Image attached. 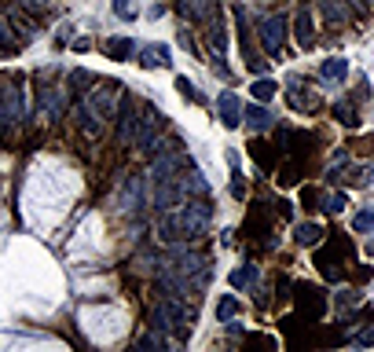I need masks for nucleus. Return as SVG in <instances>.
Segmentation results:
<instances>
[{
	"label": "nucleus",
	"mask_w": 374,
	"mask_h": 352,
	"mask_svg": "<svg viewBox=\"0 0 374 352\" xmlns=\"http://www.w3.org/2000/svg\"><path fill=\"white\" fill-rule=\"evenodd\" d=\"M213 224V205L206 198H184L176 210L161 213L158 220V235L166 243H191V238H202Z\"/></svg>",
	"instance_id": "nucleus-1"
},
{
	"label": "nucleus",
	"mask_w": 374,
	"mask_h": 352,
	"mask_svg": "<svg viewBox=\"0 0 374 352\" xmlns=\"http://www.w3.org/2000/svg\"><path fill=\"white\" fill-rule=\"evenodd\" d=\"M158 125H161V114H158L154 107H143L140 118H136V140H133V147H136L140 154H154V151L161 147Z\"/></svg>",
	"instance_id": "nucleus-2"
},
{
	"label": "nucleus",
	"mask_w": 374,
	"mask_h": 352,
	"mask_svg": "<svg viewBox=\"0 0 374 352\" xmlns=\"http://www.w3.org/2000/svg\"><path fill=\"white\" fill-rule=\"evenodd\" d=\"M257 41H261V52L272 59L283 52V41H286V15L275 11V15H265L261 19V29H257Z\"/></svg>",
	"instance_id": "nucleus-3"
},
{
	"label": "nucleus",
	"mask_w": 374,
	"mask_h": 352,
	"mask_svg": "<svg viewBox=\"0 0 374 352\" xmlns=\"http://www.w3.org/2000/svg\"><path fill=\"white\" fill-rule=\"evenodd\" d=\"M232 15H235V22H239V44H242V59H246V67H250L257 77H265V74H268V59H265V52H253V44H250L246 8H242V4H235V8H232Z\"/></svg>",
	"instance_id": "nucleus-4"
},
{
	"label": "nucleus",
	"mask_w": 374,
	"mask_h": 352,
	"mask_svg": "<svg viewBox=\"0 0 374 352\" xmlns=\"http://www.w3.org/2000/svg\"><path fill=\"white\" fill-rule=\"evenodd\" d=\"M0 118H4V125L22 118V88L15 85V81L0 85Z\"/></svg>",
	"instance_id": "nucleus-5"
},
{
	"label": "nucleus",
	"mask_w": 374,
	"mask_h": 352,
	"mask_svg": "<svg viewBox=\"0 0 374 352\" xmlns=\"http://www.w3.org/2000/svg\"><path fill=\"white\" fill-rule=\"evenodd\" d=\"M136 118H140V110L133 100H121L118 103V143L121 147H133V140H136Z\"/></svg>",
	"instance_id": "nucleus-6"
},
{
	"label": "nucleus",
	"mask_w": 374,
	"mask_h": 352,
	"mask_svg": "<svg viewBox=\"0 0 374 352\" xmlns=\"http://www.w3.org/2000/svg\"><path fill=\"white\" fill-rule=\"evenodd\" d=\"M217 118H220L224 129H239L242 125V103H239L235 92H220L217 95Z\"/></svg>",
	"instance_id": "nucleus-7"
},
{
	"label": "nucleus",
	"mask_w": 374,
	"mask_h": 352,
	"mask_svg": "<svg viewBox=\"0 0 374 352\" xmlns=\"http://www.w3.org/2000/svg\"><path fill=\"white\" fill-rule=\"evenodd\" d=\"M220 11V0H180V15L191 22H209Z\"/></svg>",
	"instance_id": "nucleus-8"
},
{
	"label": "nucleus",
	"mask_w": 374,
	"mask_h": 352,
	"mask_svg": "<svg viewBox=\"0 0 374 352\" xmlns=\"http://www.w3.org/2000/svg\"><path fill=\"white\" fill-rule=\"evenodd\" d=\"M74 114H77V125H81V129H85V136L100 140V133H103V114H100V110H92L85 100H77Z\"/></svg>",
	"instance_id": "nucleus-9"
},
{
	"label": "nucleus",
	"mask_w": 374,
	"mask_h": 352,
	"mask_svg": "<svg viewBox=\"0 0 374 352\" xmlns=\"http://www.w3.org/2000/svg\"><path fill=\"white\" fill-rule=\"evenodd\" d=\"M242 118H246V129H253V133L275 129V118H272V110H268L265 103H250V107H242Z\"/></svg>",
	"instance_id": "nucleus-10"
},
{
	"label": "nucleus",
	"mask_w": 374,
	"mask_h": 352,
	"mask_svg": "<svg viewBox=\"0 0 374 352\" xmlns=\"http://www.w3.org/2000/svg\"><path fill=\"white\" fill-rule=\"evenodd\" d=\"M180 187H184L187 198H206L209 195V180L202 176V169H194V165H187L180 172Z\"/></svg>",
	"instance_id": "nucleus-11"
},
{
	"label": "nucleus",
	"mask_w": 374,
	"mask_h": 352,
	"mask_svg": "<svg viewBox=\"0 0 374 352\" xmlns=\"http://www.w3.org/2000/svg\"><path fill=\"white\" fill-rule=\"evenodd\" d=\"M118 205H121V213H136L140 205H143V184H140V176H128V180L121 184Z\"/></svg>",
	"instance_id": "nucleus-12"
},
{
	"label": "nucleus",
	"mask_w": 374,
	"mask_h": 352,
	"mask_svg": "<svg viewBox=\"0 0 374 352\" xmlns=\"http://www.w3.org/2000/svg\"><path fill=\"white\" fill-rule=\"evenodd\" d=\"M169 48L166 44H151V48H143L140 52V67L143 70H154V67H169Z\"/></svg>",
	"instance_id": "nucleus-13"
},
{
	"label": "nucleus",
	"mask_w": 374,
	"mask_h": 352,
	"mask_svg": "<svg viewBox=\"0 0 374 352\" xmlns=\"http://www.w3.org/2000/svg\"><path fill=\"white\" fill-rule=\"evenodd\" d=\"M319 11H323V19L327 22H338V26H345L352 19V11L345 0H319Z\"/></svg>",
	"instance_id": "nucleus-14"
},
{
	"label": "nucleus",
	"mask_w": 374,
	"mask_h": 352,
	"mask_svg": "<svg viewBox=\"0 0 374 352\" xmlns=\"http://www.w3.org/2000/svg\"><path fill=\"white\" fill-rule=\"evenodd\" d=\"M298 44L301 48H312L316 44V34H312V11H308V4H301V11H298Z\"/></svg>",
	"instance_id": "nucleus-15"
},
{
	"label": "nucleus",
	"mask_w": 374,
	"mask_h": 352,
	"mask_svg": "<svg viewBox=\"0 0 374 352\" xmlns=\"http://www.w3.org/2000/svg\"><path fill=\"white\" fill-rule=\"evenodd\" d=\"M103 52H107L110 59H128V55L136 52V44L128 41V37H110V41L103 44Z\"/></svg>",
	"instance_id": "nucleus-16"
},
{
	"label": "nucleus",
	"mask_w": 374,
	"mask_h": 352,
	"mask_svg": "<svg viewBox=\"0 0 374 352\" xmlns=\"http://www.w3.org/2000/svg\"><path fill=\"white\" fill-rule=\"evenodd\" d=\"M275 92H279V85L272 81V77H257V81L250 85V95L257 103H268V100H275Z\"/></svg>",
	"instance_id": "nucleus-17"
},
{
	"label": "nucleus",
	"mask_w": 374,
	"mask_h": 352,
	"mask_svg": "<svg viewBox=\"0 0 374 352\" xmlns=\"http://www.w3.org/2000/svg\"><path fill=\"white\" fill-rule=\"evenodd\" d=\"M232 286H235V290H253V286H257V264L235 268L232 271Z\"/></svg>",
	"instance_id": "nucleus-18"
},
{
	"label": "nucleus",
	"mask_w": 374,
	"mask_h": 352,
	"mask_svg": "<svg viewBox=\"0 0 374 352\" xmlns=\"http://www.w3.org/2000/svg\"><path fill=\"white\" fill-rule=\"evenodd\" d=\"M319 271H323V276H327V279H334V283H341V279H345V268H341V261L338 257H330V253H319Z\"/></svg>",
	"instance_id": "nucleus-19"
},
{
	"label": "nucleus",
	"mask_w": 374,
	"mask_h": 352,
	"mask_svg": "<svg viewBox=\"0 0 374 352\" xmlns=\"http://www.w3.org/2000/svg\"><path fill=\"white\" fill-rule=\"evenodd\" d=\"M294 238H298L301 246H319L323 228H319V224H298V228H294Z\"/></svg>",
	"instance_id": "nucleus-20"
},
{
	"label": "nucleus",
	"mask_w": 374,
	"mask_h": 352,
	"mask_svg": "<svg viewBox=\"0 0 374 352\" xmlns=\"http://www.w3.org/2000/svg\"><path fill=\"white\" fill-rule=\"evenodd\" d=\"M235 312H239V297H235V294H224V297L217 301V323H232Z\"/></svg>",
	"instance_id": "nucleus-21"
},
{
	"label": "nucleus",
	"mask_w": 374,
	"mask_h": 352,
	"mask_svg": "<svg viewBox=\"0 0 374 352\" xmlns=\"http://www.w3.org/2000/svg\"><path fill=\"white\" fill-rule=\"evenodd\" d=\"M334 118L345 125V129H356V125H360V118H356V107H352L349 100H338V103H334Z\"/></svg>",
	"instance_id": "nucleus-22"
},
{
	"label": "nucleus",
	"mask_w": 374,
	"mask_h": 352,
	"mask_svg": "<svg viewBox=\"0 0 374 352\" xmlns=\"http://www.w3.org/2000/svg\"><path fill=\"white\" fill-rule=\"evenodd\" d=\"M319 74H323V81H341L349 74V59H327Z\"/></svg>",
	"instance_id": "nucleus-23"
},
{
	"label": "nucleus",
	"mask_w": 374,
	"mask_h": 352,
	"mask_svg": "<svg viewBox=\"0 0 374 352\" xmlns=\"http://www.w3.org/2000/svg\"><path fill=\"white\" fill-rule=\"evenodd\" d=\"M290 107H294V110H316L319 107V100H316V95H301V92H290Z\"/></svg>",
	"instance_id": "nucleus-24"
},
{
	"label": "nucleus",
	"mask_w": 374,
	"mask_h": 352,
	"mask_svg": "<svg viewBox=\"0 0 374 352\" xmlns=\"http://www.w3.org/2000/svg\"><path fill=\"white\" fill-rule=\"evenodd\" d=\"M176 88H180L184 100H191V103H202V92L194 88V81H187V77H176Z\"/></svg>",
	"instance_id": "nucleus-25"
},
{
	"label": "nucleus",
	"mask_w": 374,
	"mask_h": 352,
	"mask_svg": "<svg viewBox=\"0 0 374 352\" xmlns=\"http://www.w3.org/2000/svg\"><path fill=\"white\" fill-rule=\"evenodd\" d=\"M352 228H356V231H374V210H363V213H356Z\"/></svg>",
	"instance_id": "nucleus-26"
},
{
	"label": "nucleus",
	"mask_w": 374,
	"mask_h": 352,
	"mask_svg": "<svg viewBox=\"0 0 374 352\" xmlns=\"http://www.w3.org/2000/svg\"><path fill=\"white\" fill-rule=\"evenodd\" d=\"M323 210H327V213H341V210H345V195H341V191H338V195H323Z\"/></svg>",
	"instance_id": "nucleus-27"
},
{
	"label": "nucleus",
	"mask_w": 374,
	"mask_h": 352,
	"mask_svg": "<svg viewBox=\"0 0 374 352\" xmlns=\"http://www.w3.org/2000/svg\"><path fill=\"white\" fill-rule=\"evenodd\" d=\"M166 345H169V341H166V334H158V330L147 334V338H140V348H158V352H161Z\"/></svg>",
	"instance_id": "nucleus-28"
},
{
	"label": "nucleus",
	"mask_w": 374,
	"mask_h": 352,
	"mask_svg": "<svg viewBox=\"0 0 374 352\" xmlns=\"http://www.w3.org/2000/svg\"><path fill=\"white\" fill-rule=\"evenodd\" d=\"M114 15H118V19H133L136 4H133V0H114Z\"/></svg>",
	"instance_id": "nucleus-29"
},
{
	"label": "nucleus",
	"mask_w": 374,
	"mask_h": 352,
	"mask_svg": "<svg viewBox=\"0 0 374 352\" xmlns=\"http://www.w3.org/2000/svg\"><path fill=\"white\" fill-rule=\"evenodd\" d=\"M370 176H374V169L363 165V169H356V172H352V184H360V187H363V184H370Z\"/></svg>",
	"instance_id": "nucleus-30"
},
{
	"label": "nucleus",
	"mask_w": 374,
	"mask_h": 352,
	"mask_svg": "<svg viewBox=\"0 0 374 352\" xmlns=\"http://www.w3.org/2000/svg\"><path fill=\"white\" fill-rule=\"evenodd\" d=\"M19 8H22V11H44L48 0H19Z\"/></svg>",
	"instance_id": "nucleus-31"
},
{
	"label": "nucleus",
	"mask_w": 374,
	"mask_h": 352,
	"mask_svg": "<svg viewBox=\"0 0 374 352\" xmlns=\"http://www.w3.org/2000/svg\"><path fill=\"white\" fill-rule=\"evenodd\" d=\"M147 15H151V19H161V15H166V4H154Z\"/></svg>",
	"instance_id": "nucleus-32"
},
{
	"label": "nucleus",
	"mask_w": 374,
	"mask_h": 352,
	"mask_svg": "<svg viewBox=\"0 0 374 352\" xmlns=\"http://www.w3.org/2000/svg\"><path fill=\"white\" fill-rule=\"evenodd\" d=\"M356 4H360V8H370V0H356Z\"/></svg>",
	"instance_id": "nucleus-33"
}]
</instances>
